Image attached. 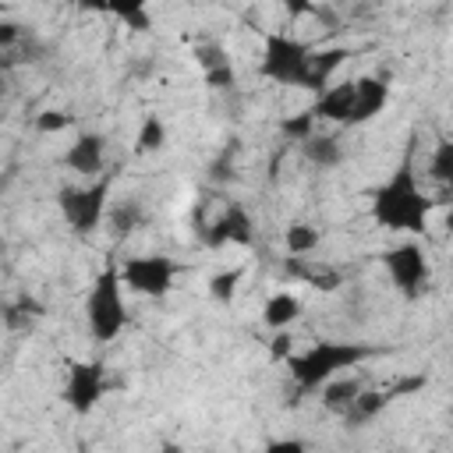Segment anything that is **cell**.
Here are the masks:
<instances>
[{
  "instance_id": "9",
  "label": "cell",
  "mask_w": 453,
  "mask_h": 453,
  "mask_svg": "<svg viewBox=\"0 0 453 453\" xmlns=\"http://www.w3.org/2000/svg\"><path fill=\"white\" fill-rule=\"evenodd\" d=\"M202 226V223H198ZM255 241V223H251V216H248V209L244 205H226L219 216H216V223H209V226H202V244L205 248H223V244H251Z\"/></svg>"
},
{
  "instance_id": "24",
  "label": "cell",
  "mask_w": 453,
  "mask_h": 453,
  "mask_svg": "<svg viewBox=\"0 0 453 453\" xmlns=\"http://www.w3.org/2000/svg\"><path fill=\"white\" fill-rule=\"evenodd\" d=\"M283 241H287V251H290V255H311L322 237H319V230L308 226V223H290L287 234H283Z\"/></svg>"
},
{
  "instance_id": "17",
  "label": "cell",
  "mask_w": 453,
  "mask_h": 453,
  "mask_svg": "<svg viewBox=\"0 0 453 453\" xmlns=\"http://www.w3.org/2000/svg\"><path fill=\"white\" fill-rule=\"evenodd\" d=\"M386 403H389L386 389H361V393L354 396V403H350L340 418L347 421V428H361V425H368L372 418H379V414L386 411Z\"/></svg>"
},
{
  "instance_id": "23",
  "label": "cell",
  "mask_w": 453,
  "mask_h": 453,
  "mask_svg": "<svg viewBox=\"0 0 453 453\" xmlns=\"http://www.w3.org/2000/svg\"><path fill=\"white\" fill-rule=\"evenodd\" d=\"M163 145H166V124H163L156 113H149V117L142 120L138 134H134V152H138V156H149V152H159Z\"/></svg>"
},
{
  "instance_id": "30",
  "label": "cell",
  "mask_w": 453,
  "mask_h": 453,
  "mask_svg": "<svg viewBox=\"0 0 453 453\" xmlns=\"http://www.w3.org/2000/svg\"><path fill=\"white\" fill-rule=\"evenodd\" d=\"M290 350H294V336L287 329H276V336L269 340V357L283 361V357H290Z\"/></svg>"
},
{
  "instance_id": "34",
  "label": "cell",
  "mask_w": 453,
  "mask_h": 453,
  "mask_svg": "<svg viewBox=\"0 0 453 453\" xmlns=\"http://www.w3.org/2000/svg\"><path fill=\"white\" fill-rule=\"evenodd\" d=\"M4 248H7V244H4V237H0V251H4Z\"/></svg>"
},
{
  "instance_id": "21",
  "label": "cell",
  "mask_w": 453,
  "mask_h": 453,
  "mask_svg": "<svg viewBox=\"0 0 453 453\" xmlns=\"http://www.w3.org/2000/svg\"><path fill=\"white\" fill-rule=\"evenodd\" d=\"M297 315H301V301L294 294H273L265 301V308H262V322L269 329H287Z\"/></svg>"
},
{
  "instance_id": "13",
  "label": "cell",
  "mask_w": 453,
  "mask_h": 453,
  "mask_svg": "<svg viewBox=\"0 0 453 453\" xmlns=\"http://www.w3.org/2000/svg\"><path fill=\"white\" fill-rule=\"evenodd\" d=\"M354 106V81H340V85H326L319 92V99L308 106L315 113V120H333V124H347Z\"/></svg>"
},
{
  "instance_id": "16",
  "label": "cell",
  "mask_w": 453,
  "mask_h": 453,
  "mask_svg": "<svg viewBox=\"0 0 453 453\" xmlns=\"http://www.w3.org/2000/svg\"><path fill=\"white\" fill-rule=\"evenodd\" d=\"M297 145H301V156H304L311 166H319V170H333V166L343 163V145H340L336 134H308V138L297 142Z\"/></svg>"
},
{
  "instance_id": "5",
  "label": "cell",
  "mask_w": 453,
  "mask_h": 453,
  "mask_svg": "<svg viewBox=\"0 0 453 453\" xmlns=\"http://www.w3.org/2000/svg\"><path fill=\"white\" fill-rule=\"evenodd\" d=\"M110 188H113V177H110V173H103V177H99L96 184H88V188H60L57 205H60L67 226H71L78 237L92 234V230L103 223Z\"/></svg>"
},
{
  "instance_id": "19",
  "label": "cell",
  "mask_w": 453,
  "mask_h": 453,
  "mask_svg": "<svg viewBox=\"0 0 453 453\" xmlns=\"http://www.w3.org/2000/svg\"><path fill=\"white\" fill-rule=\"evenodd\" d=\"M106 219H110V230H113L117 237H127V234H134L138 226H145V223H149L145 209H142L134 198L113 202V209H106Z\"/></svg>"
},
{
  "instance_id": "4",
  "label": "cell",
  "mask_w": 453,
  "mask_h": 453,
  "mask_svg": "<svg viewBox=\"0 0 453 453\" xmlns=\"http://www.w3.org/2000/svg\"><path fill=\"white\" fill-rule=\"evenodd\" d=\"M308 60L311 50L290 35H265V53H262V78L287 85V88H308Z\"/></svg>"
},
{
  "instance_id": "11",
  "label": "cell",
  "mask_w": 453,
  "mask_h": 453,
  "mask_svg": "<svg viewBox=\"0 0 453 453\" xmlns=\"http://www.w3.org/2000/svg\"><path fill=\"white\" fill-rule=\"evenodd\" d=\"M389 103V85L382 78H357L354 81V106L347 124H368L372 117L382 113V106Z\"/></svg>"
},
{
  "instance_id": "31",
  "label": "cell",
  "mask_w": 453,
  "mask_h": 453,
  "mask_svg": "<svg viewBox=\"0 0 453 453\" xmlns=\"http://www.w3.org/2000/svg\"><path fill=\"white\" fill-rule=\"evenodd\" d=\"M265 449L269 453H301V449H308V442H301V439H273V442H265Z\"/></svg>"
},
{
  "instance_id": "10",
  "label": "cell",
  "mask_w": 453,
  "mask_h": 453,
  "mask_svg": "<svg viewBox=\"0 0 453 453\" xmlns=\"http://www.w3.org/2000/svg\"><path fill=\"white\" fill-rule=\"evenodd\" d=\"M103 159H106V138L96 131H85L71 142V149L64 152L67 170L85 173V177H99L103 173Z\"/></svg>"
},
{
  "instance_id": "2",
  "label": "cell",
  "mask_w": 453,
  "mask_h": 453,
  "mask_svg": "<svg viewBox=\"0 0 453 453\" xmlns=\"http://www.w3.org/2000/svg\"><path fill=\"white\" fill-rule=\"evenodd\" d=\"M375 354H382V350H375V347H368V343H350V340H319V343H311L304 354H290L287 357V365H290V375H294V386H297V393L304 396V393H315L326 379H333L336 372H343V368H357L361 361H368V357H375Z\"/></svg>"
},
{
  "instance_id": "18",
  "label": "cell",
  "mask_w": 453,
  "mask_h": 453,
  "mask_svg": "<svg viewBox=\"0 0 453 453\" xmlns=\"http://www.w3.org/2000/svg\"><path fill=\"white\" fill-rule=\"evenodd\" d=\"M103 14L120 18L131 32H149V28H152L149 0H103Z\"/></svg>"
},
{
  "instance_id": "6",
  "label": "cell",
  "mask_w": 453,
  "mask_h": 453,
  "mask_svg": "<svg viewBox=\"0 0 453 453\" xmlns=\"http://www.w3.org/2000/svg\"><path fill=\"white\" fill-rule=\"evenodd\" d=\"M177 273H180V265L173 258H166V255H134V258L124 262L120 280L131 290L145 294V297H163L173 287V276Z\"/></svg>"
},
{
  "instance_id": "22",
  "label": "cell",
  "mask_w": 453,
  "mask_h": 453,
  "mask_svg": "<svg viewBox=\"0 0 453 453\" xmlns=\"http://www.w3.org/2000/svg\"><path fill=\"white\" fill-rule=\"evenodd\" d=\"M361 393V382L357 379H336V382H322V407L329 411V414H343L350 403H354V396Z\"/></svg>"
},
{
  "instance_id": "1",
  "label": "cell",
  "mask_w": 453,
  "mask_h": 453,
  "mask_svg": "<svg viewBox=\"0 0 453 453\" xmlns=\"http://www.w3.org/2000/svg\"><path fill=\"white\" fill-rule=\"evenodd\" d=\"M428 212H432V198L421 195L411 159H403L389 173V180L372 195V219L386 230L425 234L428 230Z\"/></svg>"
},
{
  "instance_id": "7",
  "label": "cell",
  "mask_w": 453,
  "mask_h": 453,
  "mask_svg": "<svg viewBox=\"0 0 453 453\" xmlns=\"http://www.w3.org/2000/svg\"><path fill=\"white\" fill-rule=\"evenodd\" d=\"M106 372L99 361H71L67 365V382H64V403L74 411V414H92L96 403L103 400L106 393Z\"/></svg>"
},
{
  "instance_id": "25",
  "label": "cell",
  "mask_w": 453,
  "mask_h": 453,
  "mask_svg": "<svg viewBox=\"0 0 453 453\" xmlns=\"http://www.w3.org/2000/svg\"><path fill=\"white\" fill-rule=\"evenodd\" d=\"M428 177L442 188L453 184V142H439L435 152H432V163H428Z\"/></svg>"
},
{
  "instance_id": "29",
  "label": "cell",
  "mask_w": 453,
  "mask_h": 453,
  "mask_svg": "<svg viewBox=\"0 0 453 453\" xmlns=\"http://www.w3.org/2000/svg\"><path fill=\"white\" fill-rule=\"evenodd\" d=\"M428 382V375H407V379H400V382H393V386H386V396L389 400H396V396H407V393H418L421 386Z\"/></svg>"
},
{
  "instance_id": "14",
  "label": "cell",
  "mask_w": 453,
  "mask_h": 453,
  "mask_svg": "<svg viewBox=\"0 0 453 453\" xmlns=\"http://www.w3.org/2000/svg\"><path fill=\"white\" fill-rule=\"evenodd\" d=\"M283 273L294 276V280H301V283H308V287H315V290H336L340 280H343L333 265L311 262V255H287L283 258Z\"/></svg>"
},
{
  "instance_id": "8",
  "label": "cell",
  "mask_w": 453,
  "mask_h": 453,
  "mask_svg": "<svg viewBox=\"0 0 453 453\" xmlns=\"http://www.w3.org/2000/svg\"><path fill=\"white\" fill-rule=\"evenodd\" d=\"M382 262H386V273L396 283V290H403L407 297H418L425 290V283H428V258H425V248L418 241L386 248Z\"/></svg>"
},
{
  "instance_id": "33",
  "label": "cell",
  "mask_w": 453,
  "mask_h": 453,
  "mask_svg": "<svg viewBox=\"0 0 453 453\" xmlns=\"http://www.w3.org/2000/svg\"><path fill=\"white\" fill-rule=\"evenodd\" d=\"M11 92V81H7V74H0V99Z\"/></svg>"
},
{
  "instance_id": "15",
  "label": "cell",
  "mask_w": 453,
  "mask_h": 453,
  "mask_svg": "<svg viewBox=\"0 0 453 453\" xmlns=\"http://www.w3.org/2000/svg\"><path fill=\"white\" fill-rule=\"evenodd\" d=\"M350 57L347 46H329V50H311L308 60V92H322L329 85V78L343 67V60Z\"/></svg>"
},
{
  "instance_id": "28",
  "label": "cell",
  "mask_w": 453,
  "mask_h": 453,
  "mask_svg": "<svg viewBox=\"0 0 453 453\" xmlns=\"http://www.w3.org/2000/svg\"><path fill=\"white\" fill-rule=\"evenodd\" d=\"M71 124H74V117L64 113V110H42V113L35 117V131H39V134H60V131H67Z\"/></svg>"
},
{
  "instance_id": "32",
  "label": "cell",
  "mask_w": 453,
  "mask_h": 453,
  "mask_svg": "<svg viewBox=\"0 0 453 453\" xmlns=\"http://www.w3.org/2000/svg\"><path fill=\"white\" fill-rule=\"evenodd\" d=\"M280 4H283V11H287L290 18H301V14L315 11V0H280Z\"/></svg>"
},
{
  "instance_id": "26",
  "label": "cell",
  "mask_w": 453,
  "mask_h": 453,
  "mask_svg": "<svg viewBox=\"0 0 453 453\" xmlns=\"http://www.w3.org/2000/svg\"><path fill=\"white\" fill-rule=\"evenodd\" d=\"M241 276H244V269H223V273H216L212 280H209V294H212V301H219V304H230L234 297H237V283H241Z\"/></svg>"
},
{
  "instance_id": "27",
  "label": "cell",
  "mask_w": 453,
  "mask_h": 453,
  "mask_svg": "<svg viewBox=\"0 0 453 453\" xmlns=\"http://www.w3.org/2000/svg\"><path fill=\"white\" fill-rule=\"evenodd\" d=\"M311 124H315V113H311V110H301V113L280 120V134H283L287 142H304V138L311 134Z\"/></svg>"
},
{
  "instance_id": "12",
  "label": "cell",
  "mask_w": 453,
  "mask_h": 453,
  "mask_svg": "<svg viewBox=\"0 0 453 453\" xmlns=\"http://www.w3.org/2000/svg\"><path fill=\"white\" fill-rule=\"evenodd\" d=\"M195 57H198V67H202V78H205L209 88H216V92H230V88L237 85V71H234V64L226 60L223 46H216V42H202V46L195 50Z\"/></svg>"
},
{
  "instance_id": "20",
  "label": "cell",
  "mask_w": 453,
  "mask_h": 453,
  "mask_svg": "<svg viewBox=\"0 0 453 453\" xmlns=\"http://www.w3.org/2000/svg\"><path fill=\"white\" fill-rule=\"evenodd\" d=\"M42 315H46V304H42V301H35V297H28V294H21L14 304L0 308V319H4V326H7V329H32Z\"/></svg>"
},
{
  "instance_id": "3",
  "label": "cell",
  "mask_w": 453,
  "mask_h": 453,
  "mask_svg": "<svg viewBox=\"0 0 453 453\" xmlns=\"http://www.w3.org/2000/svg\"><path fill=\"white\" fill-rule=\"evenodd\" d=\"M85 319H88V329L99 343H110L124 333L127 326V304H124V280H120V269L110 262L92 290H88V301H85Z\"/></svg>"
}]
</instances>
